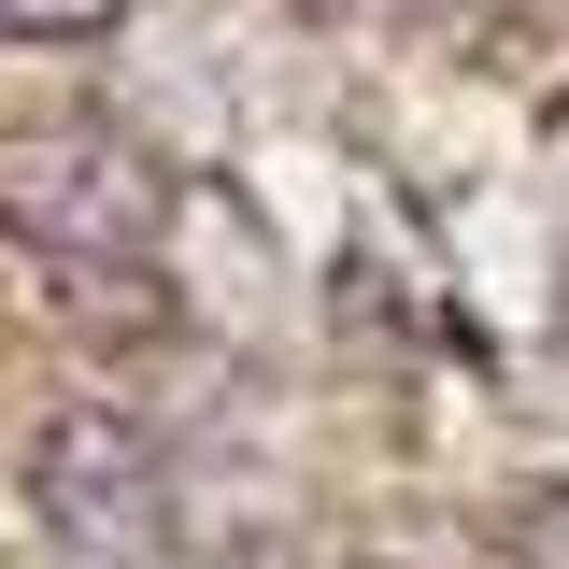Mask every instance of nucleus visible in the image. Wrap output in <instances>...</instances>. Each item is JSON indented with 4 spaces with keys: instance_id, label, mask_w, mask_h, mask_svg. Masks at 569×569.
<instances>
[{
    "instance_id": "obj_1",
    "label": "nucleus",
    "mask_w": 569,
    "mask_h": 569,
    "mask_svg": "<svg viewBox=\"0 0 569 569\" xmlns=\"http://www.w3.org/2000/svg\"><path fill=\"white\" fill-rule=\"evenodd\" d=\"M0 228L43 271H114V257H157L171 171L100 114H29V129H0Z\"/></svg>"
},
{
    "instance_id": "obj_2",
    "label": "nucleus",
    "mask_w": 569,
    "mask_h": 569,
    "mask_svg": "<svg viewBox=\"0 0 569 569\" xmlns=\"http://www.w3.org/2000/svg\"><path fill=\"white\" fill-rule=\"evenodd\" d=\"M29 527H43V556H71V569H142L171 541V470H157V441H142L114 399L43 413L29 427Z\"/></svg>"
},
{
    "instance_id": "obj_3",
    "label": "nucleus",
    "mask_w": 569,
    "mask_h": 569,
    "mask_svg": "<svg viewBox=\"0 0 569 569\" xmlns=\"http://www.w3.org/2000/svg\"><path fill=\"white\" fill-rule=\"evenodd\" d=\"M498 556L512 569H569V470H541V485L498 498Z\"/></svg>"
},
{
    "instance_id": "obj_4",
    "label": "nucleus",
    "mask_w": 569,
    "mask_h": 569,
    "mask_svg": "<svg viewBox=\"0 0 569 569\" xmlns=\"http://www.w3.org/2000/svg\"><path fill=\"white\" fill-rule=\"evenodd\" d=\"M0 29L14 43H100V29H129V0H0Z\"/></svg>"
},
{
    "instance_id": "obj_5",
    "label": "nucleus",
    "mask_w": 569,
    "mask_h": 569,
    "mask_svg": "<svg viewBox=\"0 0 569 569\" xmlns=\"http://www.w3.org/2000/svg\"><path fill=\"white\" fill-rule=\"evenodd\" d=\"M200 569H313V556H299V541H284V527H242V541H213Z\"/></svg>"
},
{
    "instance_id": "obj_6",
    "label": "nucleus",
    "mask_w": 569,
    "mask_h": 569,
    "mask_svg": "<svg viewBox=\"0 0 569 569\" xmlns=\"http://www.w3.org/2000/svg\"><path fill=\"white\" fill-rule=\"evenodd\" d=\"M441 14H498V0H441Z\"/></svg>"
},
{
    "instance_id": "obj_7",
    "label": "nucleus",
    "mask_w": 569,
    "mask_h": 569,
    "mask_svg": "<svg viewBox=\"0 0 569 569\" xmlns=\"http://www.w3.org/2000/svg\"><path fill=\"white\" fill-rule=\"evenodd\" d=\"M299 14H342V0H299Z\"/></svg>"
},
{
    "instance_id": "obj_8",
    "label": "nucleus",
    "mask_w": 569,
    "mask_h": 569,
    "mask_svg": "<svg viewBox=\"0 0 569 569\" xmlns=\"http://www.w3.org/2000/svg\"><path fill=\"white\" fill-rule=\"evenodd\" d=\"M556 342H569V299H556Z\"/></svg>"
}]
</instances>
